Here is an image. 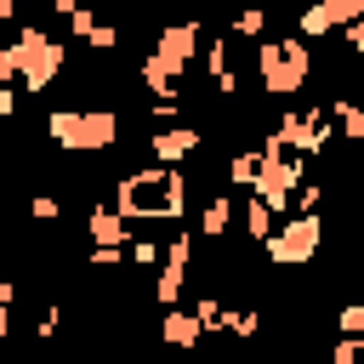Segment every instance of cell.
<instances>
[{
	"instance_id": "obj_1",
	"label": "cell",
	"mask_w": 364,
	"mask_h": 364,
	"mask_svg": "<svg viewBox=\"0 0 364 364\" xmlns=\"http://www.w3.org/2000/svg\"><path fill=\"white\" fill-rule=\"evenodd\" d=\"M46 136L68 154H102L119 136V114L114 108H51L46 114Z\"/></svg>"
},
{
	"instance_id": "obj_2",
	"label": "cell",
	"mask_w": 364,
	"mask_h": 364,
	"mask_svg": "<svg viewBox=\"0 0 364 364\" xmlns=\"http://www.w3.org/2000/svg\"><path fill=\"white\" fill-rule=\"evenodd\" d=\"M114 205L119 216H182V171H142V176H125L114 188Z\"/></svg>"
},
{
	"instance_id": "obj_3",
	"label": "cell",
	"mask_w": 364,
	"mask_h": 364,
	"mask_svg": "<svg viewBox=\"0 0 364 364\" xmlns=\"http://www.w3.org/2000/svg\"><path fill=\"white\" fill-rule=\"evenodd\" d=\"M256 68H262V85H267L273 97H296V91L307 85L313 57H307L301 40H267V46L256 51Z\"/></svg>"
},
{
	"instance_id": "obj_4",
	"label": "cell",
	"mask_w": 364,
	"mask_h": 364,
	"mask_svg": "<svg viewBox=\"0 0 364 364\" xmlns=\"http://www.w3.org/2000/svg\"><path fill=\"white\" fill-rule=\"evenodd\" d=\"M11 51H17V74H23V85H28V91H46V85L63 74V63H68V51H63L46 28H23Z\"/></svg>"
},
{
	"instance_id": "obj_5",
	"label": "cell",
	"mask_w": 364,
	"mask_h": 364,
	"mask_svg": "<svg viewBox=\"0 0 364 364\" xmlns=\"http://www.w3.org/2000/svg\"><path fill=\"white\" fill-rule=\"evenodd\" d=\"M318 239H324V222L318 216H296L267 239V262L273 267H301L307 256H318Z\"/></svg>"
},
{
	"instance_id": "obj_6",
	"label": "cell",
	"mask_w": 364,
	"mask_h": 364,
	"mask_svg": "<svg viewBox=\"0 0 364 364\" xmlns=\"http://www.w3.org/2000/svg\"><path fill=\"white\" fill-rule=\"evenodd\" d=\"M193 51H199V23H171V28H159L154 63H165L171 74H182V68L193 63Z\"/></svg>"
},
{
	"instance_id": "obj_7",
	"label": "cell",
	"mask_w": 364,
	"mask_h": 364,
	"mask_svg": "<svg viewBox=\"0 0 364 364\" xmlns=\"http://www.w3.org/2000/svg\"><path fill=\"white\" fill-rule=\"evenodd\" d=\"M148 148H154V159H159V165H176L182 154H193V148H199V131H193V125H171V131H159Z\"/></svg>"
},
{
	"instance_id": "obj_8",
	"label": "cell",
	"mask_w": 364,
	"mask_h": 364,
	"mask_svg": "<svg viewBox=\"0 0 364 364\" xmlns=\"http://www.w3.org/2000/svg\"><path fill=\"white\" fill-rule=\"evenodd\" d=\"M159 336H165V347H193V341L205 336V324H199V313L165 307V318H159Z\"/></svg>"
},
{
	"instance_id": "obj_9",
	"label": "cell",
	"mask_w": 364,
	"mask_h": 364,
	"mask_svg": "<svg viewBox=\"0 0 364 364\" xmlns=\"http://www.w3.org/2000/svg\"><path fill=\"white\" fill-rule=\"evenodd\" d=\"M85 228H91V245H119L125 239V216L119 210H91Z\"/></svg>"
},
{
	"instance_id": "obj_10",
	"label": "cell",
	"mask_w": 364,
	"mask_h": 364,
	"mask_svg": "<svg viewBox=\"0 0 364 364\" xmlns=\"http://www.w3.org/2000/svg\"><path fill=\"white\" fill-rule=\"evenodd\" d=\"M228 222H233V205L216 193V199L205 205V228H199V233H210V239H216V233H228Z\"/></svg>"
},
{
	"instance_id": "obj_11",
	"label": "cell",
	"mask_w": 364,
	"mask_h": 364,
	"mask_svg": "<svg viewBox=\"0 0 364 364\" xmlns=\"http://www.w3.org/2000/svg\"><path fill=\"white\" fill-rule=\"evenodd\" d=\"M267 210H273V205H267L262 193L245 205V233H250V239H267Z\"/></svg>"
},
{
	"instance_id": "obj_12",
	"label": "cell",
	"mask_w": 364,
	"mask_h": 364,
	"mask_svg": "<svg viewBox=\"0 0 364 364\" xmlns=\"http://www.w3.org/2000/svg\"><path fill=\"white\" fill-rule=\"evenodd\" d=\"M318 6H324V17H330V23H347V28L364 17V0H318Z\"/></svg>"
},
{
	"instance_id": "obj_13",
	"label": "cell",
	"mask_w": 364,
	"mask_h": 364,
	"mask_svg": "<svg viewBox=\"0 0 364 364\" xmlns=\"http://www.w3.org/2000/svg\"><path fill=\"white\" fill-rule=\"evenodd\" d=\"M330 28H336V23L324 17V6H307V11H301V34H307V40H313V34H330Z\"/></svg>"
},
{
	"instance_id": "obj_14",
	"label": "cell",
	"mask_w": 364,
	"mask_h": 364,
	"mask_svg": "<svg viewBox=\"0 0 364 364\" xmlns=\"http://www.w3.org/2000/svg\"><path fill=\"white\" fill-rule=\"evenodd\" d=\"M28 210H34L40 222H57V216H63V205H57L51 193H34V199H28Z\"/></svg>"
},
{
	"instance_id": "obj_15",
	"label": "cell",
	"mask_w": 364,
	"mask_h": 364,
	"mask_svg": "<svg viewBox=\"0 0 364 364\" xmlns=\"http://www.w3.org/2000/svg\"><path fill=\"white\" fill-rule=\"evenodd\" d=\"M341 336H364V301L341 307Z\"/></svg>"
},
{
	"instance_id": "obj_16",
	"label": "cell",
	"mask_w": 364,
	"mask_h": 364,
	"mask_svg": "<svg viewBox=\"0 0 364 364\" xmlns=\"http://www.w3.org/2000/svg\"><path fill=\"white\" fill-rule=\"evenodd\" d=\"M330 364H364V341H358V336H347V341L336 347V358H330Z\"/></svg>"
},
{
	"instance_id": "obj_17",
	"label": "cell",
	"mask_w": 364,
	"mask_h": 364,
	"mask_svg": "<svg viewBox=\"0 0 364 364\" xmlns=\"http://www.w3.org/2000/svg\"><path fill=\"white\" fill-rule=\"evenodd\" d=\"M131 262L154 267V262H159V245H154V239H131Z\"/></svg>"
},
{
	"instance_id": "obj_18",
	"label": "cell",
	"mask_w": 364,
	"mask_h": 364,
	"mask_svg": "<svg viewBox=\"0 0 364 364\" xmlns=\"http://www.w3.org/2000/svg\"><path fill=\"white\" fill-rule=\"evenodd\" d=\"M51 6H57V11H68V17H74V11H85V6H91V0H51Z\"/></svg>"
},
{
	"instance_id": "obj_19",
	"label": "cell",
	"mask_w": 364,
	"mask_h": 364,
	"mask_svg": "<svg viewBox=\"0 0 364 364\" xmlns=\"http://www.w3.org/2000/svg\"><path fill=\"white\" fill-rule=\"evenodd\" d=\"M11 11H17V0H0V17H11Z\"/></svg>"
},
{
	"instance_id": "obj_20",
	"label": "cell",
	"mask_w": 364,
	"mask_h": 364,
	"mask_svg": "<svg viewBox=\"0 0 364 364\" xmlns=\"http://www.w3.org/2000/svg\"><path fill=\"white\" fill-rule=\"evenodd\" d=\"M296 364H313V358H296Z\"/></svg>"
},
{
	"instance_id": "obj_21",
	"label": "cell",
	"mask_w": 364,
	"mask_h": 364,
	"mask_svg": "<svg viewBox=\"0 0 364 364\" xmlns=\"http://www.w3.org/2000/svg\"><path fill=\"white\" fill-rule=\"evenodd\" d=\"M205 364H222V358H205Z\"/></svg>"
}]
</instances>
